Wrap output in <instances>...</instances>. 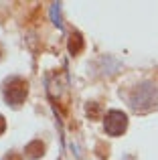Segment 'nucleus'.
I'll return each instance as SVG.
<instances>
[{
	"instance_id": "2",
	"label": "nucleus",
	"mask_w": 158,
	"mask_h": 160,
	"mask_svg": "<svg viewBox=\"0 0 158 160\" xmlns=\"http://www.w3.org/2000/svg\"><path fill=\"white\" fill-rule=\"evenodd\" d=\"M28 95V83L22 77H10L4 83V99L10 106H22Z\"/></svg>"
},
{
	"instance_id": "9",
	"label": "nucleus",
	"mask_w": 158,
	"mask_h": 160,
	"mask_svg": "<svg viewBox=\"0 0 158 160\" xmlns=\"http://www.w3.org/2000/svg\"><path fill=\"white\" fill-rule=\"evenodd\" d=\"M2 53H4V51H2V47H0V59H2Z\"/></svg>"
},
{
	"instance_id": "7",
	"label": "nucleus",
	"mask_w": 158,
	"mask_h": 160,
	"mask_svg": "<svg viewBox=\"0 0 158 160\" xmlns=\"http://www.w3.org/2000/svg\"><path fill=\"white\" fill-rule=\"evenodd\" d=\"M4 160H22V156H20L18 152H8L6 156H4Z\"/></svg>"
},
{
	"instance_id": "1",
	"label": "nucleus",
	"mask_w": 158,
	"mask_h": 160,
	"mask_svg": "<svg viewBox=\"0 0 158 160\" xmlns=\"http://www.w3.org/2000/svg\"><path fill=\"white\" fill-rule=\"evenodd\" d=\"M128 102H130V108L134 112H140V113L150 112L158 102V91L154 89L152 83H140V85H136L132 89Z\"/></svg>"
},
{
	"instance_id": "3",
	"label": "nucleus",
	"mask_w": 158,
	"mask_h": 160,
	"mask_svg": "<svg viewBox=\"0 0 158 160\" xmlns=\"http://www.w3.org/2000/svg\"><path fill=\"white\" fill-rule=\"evenodd\" d=\"M103 128H106V134L107 136H122L128 128V116L120 109H110L103 118Z\"/></svg>"
},
{
	"instance_id": "4",
	"label": "nucleus",
	"mask_w": 158,
	"mask_h": 160,
	"mask_svg": "<svg viewBox=\"0 0 158 160\" xmlns=\"http://www.w3.org/2000/svg\"><path fill=\"white\" fill-rule=\"evenodd\" d=\"M83 47H85V41H83L81 32L79 31H71V35H69V41H67V49L71 55H79L83 51Z\"/></svg>"
},
{
	"instance_id": "5",
	"label": "nucleus",
	"mask_w": 158,
	"mask_h": 160,
	"mask_svg": "<svg viewBox=\"0 0 158 160\" xmlns=\"http://www.w3.org/2000/svg\"><path fill=\"white\" fill-rule=\"evenodd\" d=\"M24 154H27L28 158H41L45 154V144L41 140H32V142H28L27 146H24Z\"/></svg>"
},
{
	"instance_id": "6",
	"label": "nucleus",
	"mask_w": 158,
	"mask_h": 160,
	"mask_svg": "<svg viewBox=\"0 0 158 160\" xmlns=\"http://www.w3.org/2000/svg\"><path fill=\"white\" fill-rule=\"evenodd\" d=\"M85 112L89 116V120H99V116H101V108H99L97 102H89L85 106Z\"/></svg>"
},
{
	"instance_id": "8",
	"label": "nucleus",
	"mask_w": 158,
	"mask_h": 160,
	"mask_svg": "<svg viewBox=\"0 0 158 160\" xmlns=\"http://www.w3.org/2000/svg\"><path fill=\"white\" fill-rule=\"evenodd\" d=\"M4 130H6V120L4 116H0V134H4Z\"/></svg>"
}]
</instances>
